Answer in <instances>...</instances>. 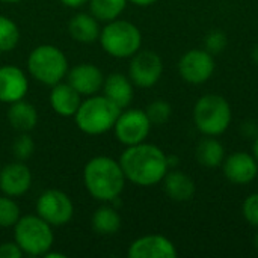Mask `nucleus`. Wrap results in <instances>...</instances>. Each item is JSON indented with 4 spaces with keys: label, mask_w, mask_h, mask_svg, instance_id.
I'll return each mask as SVG.
<instances>
[{
    "label": "nucleus",
    "mask_w": 258,
    "mask_h": 258,
    "mask_svg": "<svg viewBox=\"0 0 258 258\" xmlns=\"http://www.w3.org/2000/svg\"><path fill=\"white\" fill-rule=\"evenodd\" d=\"M118 162L127 181L141 187H151L162 183L169 171L168 156L163 150L147 142L125 147Z\"/></svg>",
    "instance_id": "obj_1"
},
{
    "label": "nucleus",
    "mask_w": 258,
    "mask_h": 258,
    "mask_svg": "<svg viewBox=\"0 0 258 258\" xmlns=\"http://www.w3.org/2000/svg\"><path fill=\"white\" fill-rule=\"evenodd\" d=\"M125 175L118 160L109 156L92 157L83 169V183L88 194L101 203H113L125 187Z\"/></svg>",
    "instance_id": "obj_2"
},
{
    "label": "nucleus",
    "mask_w": 258,
    "mask_h": 258,
    "mask_svg": "<svg viewBox=\"0 0 258 258\" xmlns=\"http://www.w3.org/2000/svg\"><path fill=\"white\" fill-rule=\"evenodd\" d=\"M121 110L122 109L106 95L95 94L82 100L74 115V121L79 130L85 135L98 136L113 130Z\"/></svg>",
    "instance_id": "obj_3"
},
{
    "label": "nucleus",
    "mask_w": 258,
    "mask_h": 258,
    "mask_svg": "<svg viewBox=\"0 0 258 258\" xmlns=\"http://www.w3.org/2000/svg\"><path fill=\"white\" fill-rule=\"evenodd\" d=\"M53 227L38 215H24L14 225V242L23 254L44 257L54 243Z\"/></svg>",
    "instance_id": "obj_4"
},
{
    "label": "nucleus",
    "mask_w": 258,
    "mask_h": 258,
    "mask_svg": "<svg viewBox=\"0 0 258 258\" xmlns=\"http://www.w3.org/2000/svg\"><path fill=\"white\" fill-rule=\"evenodd\" d=\"M100 45L112 57L127 59L136 54L142 45V33L136 24L127 20L107 21L100 32Z\"/></svg>",
    "instance_id": "obj_5"
},
{
    "label": "nucleus",
    "mask_w": 258,
    "mask_h": 258,
    "mask_svg": "<svg viewBox=\"0 0 258 258\" xmlns=\"http://www.w3.org/2000/svg\"><path fill=\"white\" fill-rule=\"evenodd\" d=\"M70 67L65 53L51 44L35 47L27 57V71L39 83L53 86L67 77Z\"/></svg>",
    "instance_id": "obj_6"
},
{
    "label": "nucleus",
    "mask_w": 258,
    "mask_h": 258,
    "mask_svg": "<svg viewBox=\"0 0 258 258\" xmlns=\"http://www.w3.org/2000/svg\"><path fill=\"white\" fill-rule=\"evenodd\" d=\"M231 106L218 94L203 95L194 106V122L204 136H219L231 124Z\"/></svg>",
    "instance_id": "obj_7"
},
{
    "label": "nucleus",
    "mask_w": 258,
    "mask_h": 258,
    "mask_svg": "<svg viewBox=\"0 0 258 258\" xmlns=\"http://www.w3.org/2000/svg\"><path fill=\"white\" fill-rule=\"evenodd\" d=\"M36 215L51 227H63L74 216V204L65 192L47 189L36 200Z\"/></svg>",
    "instance_id": "obj_8"
},
{
    "label": "nucleus",
    "mask_w": 258,
    "mask_h": 258,
    "mask_svg": "<svg viewBox=\"0 0 258 258\" xmlns=\"http://www.w3.org/2000/svg\"><path fill=\"white\" fill-rule=\"evenodd\" d=\"M151 121L148 119L145 110L142 109H122L115 125L113 133L119 144L130 147L141 142H145L150 130Z\"/></svg>",
    "instance_id": "obj_9"
},
{
    "label": "nucleus",
    "mask_w": 258,
    "mask_h": 258,
    "mask_svg": "<svg viewBox=\"0 0 258 258\" xmlns=\"http://www.w3.org/2000/svg\"><path fill=\"white\" fill-rule=\"evenodd\" d=\"M128 77L138 88H151L154 86L163 74L162 57L151 50H139L130 57Z\"/></svg>",
    "instance_id": "obj_10"
},
{
    "label": "nucleus",
    "mask_w": 258,
    "mask_h": 258,
    "mask_svg": "<svg viewBox=\"0 0 258 258\" xmlns=\"http://www.w3.org/2000/svg\"><path fill=\"white\" fill-rule=\"evenodd\" d=\"M215 73V59L204 48H192L178 60L180 77L190 85H201L210 80Z\"/></svg>",
    "instance_id": "obj_11"
},
{
    "label": "nucleus",
    "mask_w": 258,
    "mask_h": 258,
    "mask_svg": "<svg viewBox=\"0 0 258 258\" xmlns=\"http://www.w3.org/2000/svg\"><path fill=\"white\" fill-rule=\"evenodd\" d=\"M32 187V172L24 162H11L0 169V190L3 195L18 198Z\"/></svg>",
    "instance_id": "obj_12"
},
{
    "label": "nucleus",
    "mask_w": 258,
    "mask_h": 258,
    "mask_svg": "<svg viewBox=\"0 0 258 258\" xmlns=\"http://www.w3.org/2000/svg\"><path fill=\"white\" fill-rule=\"evenodd\" d=\"M104 77L106 76L97 65L83 62L70 68L65 79L82 97H89L101 91Z\"/></svg>",
    "instance_id": "obj_13"
},
{
    "label": "nucleus",
    "mask_w": 258,
    "mask_h": 258,
    "mask_svg": "<svg viewBox=\"0 0 258 258\" xmlns=\"http://www.w3.org/2000/svg\"><path fill=\"white\" fill-rule=\"evenodd\" d=\"M175 245L162 234H148L138 237L128 246L127 255L130 258H175Z\"/></svg>",
    "instance_id": "obj_14"
},
{
    "label": "nucleus",
    "mask_w": 258,
    "mask_h": 258,
    "mask_svg": "<svg viewBox=\"0 0 258 258\" xmlns=\"http://www.w3.org/2000/svg\"><path fill=\"white\" fill-rule=\"evenodd\" d=\"M29 92V79L17 65H0V101L11 104L23 100Z\"/></svg>",
    "instance_id": "obj_15"
},
{
    "label": "nucleus",
    "mask_w": 258,
    "mask_h": 258,
    "mask_svg": "<svg viewBox=\"0 0 258 258\" xmlns=\"http://www.w3.org/2000/svg\"><path fill=\"white\" fill-rule=\"evenodd\" d=\"M222 166L225 178L233 184H248L258 175V162L255 157L243 151L228 156Z\"/></svg>",
    "instance_id": "obj_16"
},
{
    "label": "nucleus",
    "mask_w": 258,
    "mask_h": 258,
    "mask_svg": "<svg viewBox=\"0 0 258 258\" xmlns=\"http://www.w3.org/2000/svg\"><path fill=\"white\" fill-rule=\"evenodd\" d=\"M48 101L51 109L62 118H74L80 103L82 95L68 83V82H59L51 86Z\"/></svg>",
    "instance_id": "obj_17"
},
{
    "label": "nucleus",
    "mask_w": 258,
    "mask_h": 258,
    "mask_svg": "<svg viewBox=\"0 0 258 258\" xmlns=\"http://www.w3.org/2000/svg\"><path fill=\"white\" fill-rule=\"evenodd\" d=\"M133 86L135 85L128 76L121 74V73H112L104 77L101 91H103V95L110 98L116 106H119L121 109H125L130 106L133 95H135Z\"/></svg>",
    "instance_id": "obj_18"
},
{
    "label": "nucleus",
    "mask_w": 258,
    "mask_h": 258,
    "mask_svg": "<svg viewBox=\"0 0 258 258\" xmlns=\"http://www.w3.org/2000/svg\"><path fill=\"white\" fill-rule=\"evenodd\" d=\"M100 21L89 12H79L68 21L70 36L80 44H92L100 38Z\"/></svg>",
    "instance_id": "obj_19"
},
{
    "label": "nucleus",
    "mask_w": 258,
    "mask_h": 258,
    "mask_svg": "<svg viewBox=\"0 0 258 258\" xmlns=\"http://www.w3.org/2000/svg\"><path fill=\"white\" fill-rule=\"evenodd\" d=\"M162 183H163V189H165L166 195L177 203L190 201L197 190L194 180L181 171L169 169L166 172V175L163 177Z\"/></svg>",
    "instance_id": "obj_20"
},
{
    "label": "nucleus",
    "mask_w": 258,
    "mask_h": 258,
    "mask_svg": "<svg viewBox=\"0 0 258 258\" xmlns=\"http://www.w3.org/2000/svg\"><path fill=\"white\" fill-rule=\"evenodd\" d=\"M8 122L14 130L20 133H29L38 124V110L33 104L24 101V98L11 103L8 109Z\"/></svg>",
    "instance_id": "obj_21"
},
{
    "label": "nucleus",
    "mask_w": 258,
    "mask_h": 258,
    "mask_svg": "<svg viewBox=\"0 0 258 258\" xmlns=\"http://www.w3.org/2000/svg\"><path fill=\"white\" fill-rule=\"evenodd\" d=\"M121 224H122L121 215L112 206L98 207L91 218V227H92L94 233H97L100 236L116 234L121 228Z\"/></svg>",
    "instance_id": "obj_22"
},
{
    "label": "nucleus",
    "mask_w": 258,
    "mask_h": 258,
    "mask_svg": "<svg viewBox=\"0 0 258 258\" xmlns=\"http://www.w3.org/2000/svg\"><path fill=\"white\" fill-rule=\"evenodd\" d=\"M195 157L204 168H218L225 160V148L216 136H207L197 145Z\"/></svg>",
    "instance_id": "obj_23"
},
{
    "label": "nucleus",
    "mask_w": 258,
    "mask_h": 258,
    "mask_svg": "<svg viewBox=\"0 0 258 258\" xmlns=\"http://www.w3.org/2000/svg\"><path fill=\"white\" fill-rule=\"evenodd\" d=\"M89 12L98 21H112L125 11L128 0H89Z\"/></svg>",
    "instance_id": "obj_24"
},
{
    "label": "nucleus",
    "mask_w": 258,
    "mask_h": 258,
    "mask_svg": "<svg viewBox=\"0 0 258 258\" xmlns=\"http://www.w3.org/2000/svg\"><path fill=\"white\" fill-rule=\"evenodd\" d=\"M20 42L18 24L6 15H0V53L12 51Z\"/></svg>",
    "instance_id": "obj_25"
},
{
    "label": "nucleus",
    "mask_w": 258,
    "mask_h": 258,
    "mask_svg": "<svg viewBox=\"0 0 258 258\" xmlns=\"http://www.w3.org/2000/svg\"><path fill=\"white\" fill-rule=\"evenodd\" d=\"M21 218L18 204L12 197L0 195V228H14Z\"/></svg>",
    "instance_id": "obj_26"
},
{
    "label": "nucleus",
    "mask_w": 258,
    "mask_h": 258,
    "mask_svg": "<svg viewBox=\"0 0 258 258\" xmlns=\"http://www.w3.org/2000/svg\"><path fill=\"white\" fill-rule=\"evenodd\" d=\"M145 113L153 125H162L169 121L172 115V107L165 100H154L153 103L148 104V107L145 109Z\"/></svg>",
    "instance_id": "obj_27"
},
{
    "label": "nucleus",
    "mask_w": 258,
    "mask_h": 258,
    "mask_svg": "<svg viewBox=\"0 0 258 258\" xmlns=\"http://www.w3.org/2000/svg\"><path fill=\"white\" fill-rule=\"evenodd\" d=\"M35 153V141L29 133H20L12 142V154L17 160L26 162Z\"/></svg>",
    "instance_id": "obj_28"
},
{
    "label": "nucleus",
    "mask_w": 258,
    "mask_h": 258,
    "mask_svg": "<svg viewBox=\"0 0 258 258\" xmlns=\"http://www.w3.org/2000/svg\"><path fill=\"white\" fill-rule=\"evenodd\" d=\"M227 35L221 30H212L206 39H204V50H207L210 54H219L227 47Z\"/></svg>",
    "instance_id": "obj_29"
},
{
    "label": "nucleus",
    "mask_w": 258,
    "mask_h": 258,
    "mask_svg": "<svg viewBox=\"0 0 258 258\" xmlns=\"http://www.w3.org/2000/svg\"><path fill=\"white\" fill-rule=\"evenodd\" d=\"M242 215L245 218V221L258 228V192L257 194H251L242 204Z\"/></svg>",
    "instance_id": "obj_30"
},
{
    "label": "nucleus",
    "mask_w": 258,
    "mask_h": 258,
    "mask_svg": "<svg viewBox=\"0 0 258 258\" xmlns=\"http://www.w3.org/2000/svg\"><path fill=\"white\" fill-rule=\"evenodd\" d=\"M23 251L15 242H3L0 243V258H20L23 257Z\"/></svg>",
    "instance_id": "obj_31"
},
{
    "label": "nucleus",
    "mask_w": 258,
    "mask_h": 258,
    "mask_svg": "<svg viewBox=\"0 0 258 258\" xmlns=\"http://www.w3.org/2000/svg\"><path fill=\"white\" fill-rule=\"evenodd\" d=\"M242 133H243V136H246V138H257L258 136L257 124H255V122H251V121L245 122V124L242 125Z\"/></svg>",
    "instance_id": "obj_32"
},
{
    "label": "nucleus",
    "mask_w": 258,
    "mask_h": 258,
    "mask_svg": "<svg viewBox=\"0 0 258 258\" xmlns=\"http://www.w3.org/2000/svg\"><path fill=\"white\" fill-rule=\"evenodd\" d=\"M63 6L67 8H71V9H79L82 8L83 5H86L89 0H59Z\"/></svg>",
    "instance_id": "obj_33"
},
{
    "label": "nucleus",
    "mask_w": 258,
    "mask_h": 258,
    "mask_svg": "<svg viewBox=\"0 0 258 258\" xmlns=\"http://www.w3.org/2000/svg\"><path fill=\"white\" fill-rule=\"evenodd\" d=\"M130 3H133L135 6H139V8H147V6H151L154 5L157 0H128Z\"/></svg>",
    "instance_id": "obj_34"
},
{
    "label": "nucleus",
    "mask_w": 258,
    "mask_h": 258,
    "mask_svg": "<svg viewBox=\"0 0 258 258\" xmlns=\"http://www.w3.org/2000/svg\"><path fill=\"white\" fill-rule=\"evenodd\" d=\"M178 165V157H175V156H168V166H169V169H172L174 166H177Z\"/></svg>",
    "instance_id": "obj_35"
},
{
    "label": "nucleus",
    "mask_w": 258,
    "mask_h": 258,
    "mask_svg": "<svg viewBox=\"0 0 258 258\" xmlns=\"http://www.w3.org/2000/svg\"><path fill=\"white\" fill-rule=\"evenodd\" d=\"M44 257L45 258H65L67 255H65V254H62V252H53V251L50 249V251H48V252H47Z\"/></svg>",
    "instance_id": "obj_36"
},
{
    "label": "nucleus",
    "mask_w": 258,
    "mask_h": 258,
    "mask_svg": "<svg viewBox=\"0 0 258 258\" xmlns=\"http://www.w3.org/2000/svg\"><path fill=\"white\" fill-rule=\"evenodd\" d=\"M252 153H254L252 156L255 157V160L258 162V136L255 138V141H254V145H252Z\"/></svg>",
    "instance_id": "obj_37"
},
{
    "label": "nucleus",
    "mask_w": 258,
    "mask_h": 258,
    "mask_svg": "<svg viewBox=\"0 0 258 258\" xmlns=\"http://www.w3.org/2000/svg\"><path fill=\"white\" fill-rule=\"evenodd\" d=\"M251 56H252V60H254V62L258 65V44L254 47V50H252Z\"/></svg>",
    "instance_id": "obj_38"
},
{
    "label": "nucleus",
    "mask_w": 258,
    "mask_h": 258,
    "mask_svg": "<svg viewBox=\"0 0 258 258\" xmlns=\"http://www.w3.org/2000/svg\"><path fill=\"white\" fill-rule=\"evenodd\" d=\"M0 2H3V3H20L23 0H0Z\"/></svg>",
    "instance_id": "obj_39"
},
{
    "label": "nucleus",
    "mask_w": 258,
    "mask_h": 258,
    "mask_svg": "<svg viewBox=\"0 0 258 258\" xmlns=\"http://www.w3.org/2000/svg\"><path fill=\"white\" fill-rule=\"evenodd\" d=\"M254 246H255V249L258 251V233L255 234V237H254Z\"/></svg>",
    "instance_id": "obj_40"
},
{
    "label": "nucleus",
    "mask_w": 258,
    "mask_h": 258,
    "mask_svg": "<svg viewBox=\"0 0 258 258\" xmlns=\"http://www.w3.org/2000/svg\"><path fill=\"white\" fill-rule=\"evenodd\" d=\"M0 169H2V166H0Z\"/></svg>",
    "instance_id": "obj_41"
}]
</instances>
